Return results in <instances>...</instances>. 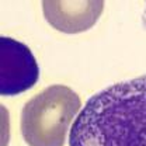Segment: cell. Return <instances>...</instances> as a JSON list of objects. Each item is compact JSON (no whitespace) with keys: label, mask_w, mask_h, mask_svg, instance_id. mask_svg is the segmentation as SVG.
Instances as JSON below:
<instances>
[{"label":"cell","mask_w":146,"mask_h":146,"mask_svg":"<svg viewBox=\"0 0 146 146\" xmlns=\"http://www.w3.org/2000/svg\"><path fill=\"white\" fill-rule=\"evenodd\" d=\"M69 146H146V74L91 96L72 124Z\"/></svg>","instance_id":"cell-1"},{"label":"cell","mask_w":146,"mask_h":146,"mask_svg":"<svg viewBox=\"0 0 146 146\" xmlns=\"http://www.w3.org/2000/svg\"><path fill=\"white\" fill-rule=\"evenodd\" d=\"M82 101L63 84H52L27 101L21 111V133L28 146H63Z\"/></svg>","instance_id":"cell-2"},{"label":"cell","mask_w":146,"mask_h":146,"mask_svg":"<svg viewBox=\"0 0 146 146\" xmlns=\"http://www.w3.org/2000/svg\"><path fill=\"white\" fill-rule=\"evenodd\" d=\"M39 68L31 49L10 36L0 38V94L17 96L34 87Z\"/></svg>","instance_id":"cell-3"},{"label":"cell","mask_w":146,"mask_h":146,"mask_svg":"<svg viewBox=\"0 0 146 146\" xmlns=\"http://www.w3.org/2000/svg\"><path fill=\"white\" fill-rule=\"evenodd\" d=\"M44 17L65 34H79L94 27L104 10L103 0H44Z\"/></svg>","instance_id":"cell-4"}]
</instances>
